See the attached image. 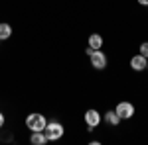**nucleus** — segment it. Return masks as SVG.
<instances>
[{
	"mask_svg": "<svg viewBox=\"0 0 148 145\" xmlns=\"http://www.w3.org/2000/svg\"><path fill=\"white\" fill-rule=\"evenodd\" d=\"M26 125H28L30 132H44L47 122H46V118H44L42 114H30V116L26 118Z\"/></svg>",
	"mask_w": 148,
	"mask_h": 145,
	"instance_id": "nucleus-1",
	"label": "nucleus"
},
{
	"mask_svg": "<svg viewBox=\"0 0 148 145\" xmlns=\"http://www.w3.org/2000/svg\"><path fill=\"white\" fill-rule=\"evenodd\" d=\"M105 122L109 123V125H116V123L121 122V118H119V114H116V112H107V114H105Z\"/></svg>",
	"mask_w": 148,
	"mask_h": 145,
	"instance_id": "nucleus-9",
	"label": "nucleus"
},
{
	"mask_svg": "<svg viewBox=\"0 0 148 145\" xmlns=\"http://www.w3.org/2000/svg\"><path fill=\"white\" fill-rule=\"evenodd\" d=\"M44 134H46L47 141H56V139H59L63 135V125L59 122H49L46 125V129H44Z\"/></svg>",
	"mask_w": 148,
	"mask_h": 145,
	"instance_id": "nucleus-2",
	"label": "nucleus"
},
{
	"mask_svg": "<svg viewBox=\"0 0 148 145\" xmlns=\"http://www.w3.org/2000/svg\"><path fill=\"white\" fill-rule=\"evenodd\" d=\"M130 67L134 69V71H142V69H146V57L134 55L132 59H130Z\"/></svg>",
	"mask_w": 148,
	"mask_h": 145,
	"instance_id": "nucleus-6",
	"label": "nucleus"
},
{
	"mask_svg": "<svg viewBox=\"0 0 148 145\" xmlns=\"http://www.w3.org/2000/svg\"><path fill=\"white\" fill-rule=\"evenodd\" d=\"M138 4H142V6H148V0H138Z\"/></svg>",
	"mask_w": 148,
	"mask_h": 145,
	"instance_id": "nucleus-12",
	"label": "nucleus"
},
{
	"mask_svg": "<svg viewBox=\"0 0 148 145\" xmlns=\"http://www.w3.org/2000/svg\"><path fill=\"white\" fill-rule=\"evenodd\" d=\"M91 65H93V69H97V71H103V69L107 67V55L105 53H101L99 49H93V53L91 55Z\"/></svg>",
	"mask_w": 148,
	"mask_h": 145,
	"instance_id": "nucleus-3",
	"label": "nucleus"
},
{
	"mask_svg": "<svg viewBox=\"0 0 148 145\" xmlns=\"http://www.w3.org/2000/svg\"><path fill=\"white\" fill-rule=\"evenodd\" d=\"M116 114H119V118L121 120H128V118H132L134 116V106L130 104V102H121L119 106H116Z\"/></svg>",
	"mask_w": 148,
	"mask_h": 145,
	"instance_id": "nucleus-4",
	"label": "nucleus"
},
{
	"mask_svg": "<svg viewBox=\"0 0 148 145\" xmlns=\"http://www.w3.org/2000/svg\"><path fill=\"white\" fill-rule=\"evenodd\" d=\"M140 55L148 59V43H142V45H140Z\"/></svg>",
	"mask_w": 148,
	"mask_h": 145,
	"instance_id": "nucleus-11",
	"label": "nucleus"
},
{
	"mask_svg": "<svg viewBox=\"0 0 148 145\" xmlns=\"http://www.w3.org/2000/svg\"><path fill=\"white\" fill-rule=\"evenodd\" d=\"M101 45H103V37L99 34H93L89 37V47L91 49H101Z\"/></svg>",
	"mask_w": 148,
	"mask_h": 145,
	"instance_id": "nucleus-8",
	"label": "nucleus"
},
{
	"mask_svg": "<svg viewBox=\"0 0 148 145\" xmlns=\"http://www.w3.org/2000/svg\"><path fill=\"white\" fill-rule=\"evenodd\" d=\"M85 122L89 125V129H95L99 125V122H101V114L97 110H87L85 112Z\"/></svg>",
	"mask_w": 148,
	"mask_h": 145,
	"instance_id": "nucleus-5",
	"label": "nucleus"
},
{
	"mask_svg": "<svg viewBox=\"0 0 148 145\" xmlns=\"http://www.w3.org/2000/svg\"><path fill=\"white\" fill-rule=\"evenodd\" d=\"M30 141H32L34 145H44V143H47V137H46V134H44V132H32Z\"/></svg>",
	"mask_w": 148,
	"mask_h": 145,
	"instance_id": "nucleus-7",
	"label": "nucleus"
},
{
	"mask_svg": "<svg viewBox=\"0 0 148 145\" xmlns=\"http://www.w3.org/2000/svg\"><path fill=\"white\" fill-rule=\"evenodd\" d=\"M2 125H4V116L0 114V127H2Z\"/></svg>",
	"mask_w": 148,
	"mask_h": 145,
	"instance_id": "nucleus-13",
	"label": "nucleus"
},
{
	"mask_svg": "<svg viewBox=\"0 0 148 145\" xmlns=\"http://www.w3.org/2000/svg\"><path fill=\"white\" fill-rule=\"evenodd\" d=\"M146 69H148V61H146Z\"/></svg>",
	"mask_w": 148,
	"mask_h": 145,
	"instance_id": "nucleus-14",
	"label": "nucleus"
},
{
	"mask_svg": "<svg viewBox=\"0 0 148 145\" xmlns=\"http://www.w3.org/2000/svg\"><path fill=\"white\" fill-rule=\"evenodd\" d=\"M10 35H12L10 24H0V41H2V39H8Z\"/></svg>",
	"mask_w": 148,
	"mask_h": 145,
	"instance_id": "nucleus-10",
	"label": "nucleus"
}]
</instances>
